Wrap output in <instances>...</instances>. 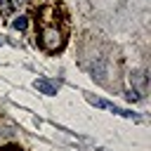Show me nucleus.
<instances>
[{"label":"nucleus","instance_id":"nucleus-6","mask_svg":"<svg viewBox=\"0 0 151 151\" xmlns=\"http://www.w3.org/2000/svg\"><path fill=\"white\" fill-rule=\"evenodd\" d=\"M0 151H24V149H19L17 144H7V146H2Z\"/></svg>","mask_w":151,"mask_h":151},{"label":"nucleus","instance_id":"nucleus-2","mask_svg":"<svg viewBox=\"0 0 151 151\" xmlns=\"http://www.w3.org/2000/svg\"><path fill=\"white\" fill-rule=\"evenodd\" d=\"M90 104H94V106H99V109H106V111H113V113H118V116L132 118V113H130V111L118 109V106H116V104H111V101H104V99H94V97H90Z\"/></svg>","mask_w":151,"mask_h":151},{"label":"nucleus","instance_id":"nucleus-1","mask_svg":"<svg viewBox=\"0 0 151 151\" xmlns=\"http://www.w3.org/2000/svg\"><path fill=\"white\" fill-rule=\"evenodd\" d=\"M35 35L47 54L64 47L68 38V14L61 5H45L35 12Z\"/></svg>","mask_w":151,"mask_h":151},{"label":"nucleus","instance_id":"nucleus-4","mask_svg":"<svg viewBox=\"0 0 151 151\" xmlns=\"http://www.w3.org/2000/svg\"><path fill=\"white\" fill-rule=\"evenodd\" d=\"M26 24H28V19H26V17H17V19L12 21V26H14V28H19V31H24V28H26Z\"/></svg>","mask_w":151,"mask_h":151},{"label":"nucleus","instance_id":"nucleus-5","mask_svg":"<svg viewBox=\"0 0 151 151\" xmlns=\"http://www.w3.org/2000/svg\"><path fill=\"white\" fill-rule=\"evenodd\" d=\"M125 97H127L130 101H137V99H139V92H134V90H130V92H127Z\"/></svg>","mask_w":151,"mask_h":151},{"label":"nucleus","instance_id":"nucleus-3","mask_svg":"<svg viewBox=\"0 0 151 151\" xmlns=\"http://www.w3.org/2000/svg\"><path fill=\"white\" fill-rule=\"evenodd\" d=\"M33 87L40 92V94H47V97H52V94H57V83H50L47 78H38L35 83H33Z\"/></svg>","mask_w":151,"mask_h":151}]
</instances>
